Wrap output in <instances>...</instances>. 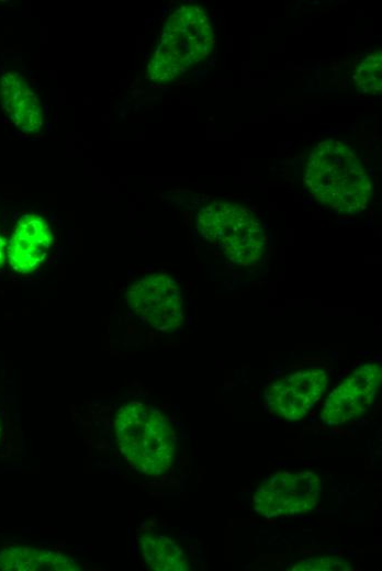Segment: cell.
Masks as SVG:
<instances>
[{
    "mask_svg": "<svg viewBox=\"0 0 382 571\" xmlns=\"http://www.w3.org/2000/svg\"><path fill=\"white\" fill-rule=\"evenodd\" d=\"M125 300L144 322L161 332L179 329L183 323L182 294L167 275L153 273L134 282Z\"/></svg>",
    "mask_w": 382,
    "mask_h": 571,
    "instance_id": "cell-6",
    "label": "cell"
},
{
    "mask_svg": "<svg viewBox=\"0 0 382 571\" xmlns=\"http://www.w3.org/2000/svg\"><path fill=\"white\" fill-rule=\"evenodd\" d=\"M322 492V478L314 471L273 472L252 493L251 507L265 518L292 517L313 512Z\"/></svg>",
    "mask_w": 382,
    "mask_h": 571,
    "instance_id": "cell-5",
    "label": "cell"
},
{
    "mask_svg": "<svg viewBox=\"0 0 382 571\" xmlns=\"http://www.w3.org/2000/svg\"><path fill=\"white\" fill-rule=\"evenodd\" d=\"M2 437H3V424H2V418L0 416V445L2 443Z\"/></svg>",
    "mask_w": 382,
    "mask_h": 571,
    "instance_id": "cell-16",
    "label": "cell"
},
{
    "mask_svg": "<svg viewBox=\"0 0 382 571\" xmlns=\"http://www.w3.org/2000/svg\"><path fill=\"white\" fill-rule=\"evenodd\" d=\"M113 432L120 454L132 468L153 478L170 470L177 436L158 408L139 401L125 403L114 415Z\"/></svg>",
    "mask_w": 382,
    "mask_h": 571,
    "instance_id": "cell-3",
    "label": "cell"
},
{
    "mask_svg": "<svg viewBox=\"0 0 382 571\" xmlns=\"http://www.w3.org/2000/svg\"><path fill=\"white\" fill-rule=\"evenodd\" d=\"M382 380V368L369 361L359 366L327 396L319 417L339 425L361 417L373 405Z\"/></svg>",
    "mask_w": 382,
    "mask_h": 571,
    "instance_id": "cell-7",
    "label": "cell"
},
{
    "mask_svg": "<svg viewBox=\"0 0 382 571\" xmlns=\"http://www.w3.org/2000/svg\"><path fill=\"white\" fill-rule=\"evenodd\" d=\"M142 557L154 571H189L191 558L175 539L153 530L138 534Z\"/></svg>",
    "mask_w": 382,
    "mask_h": 571,
    "instance_id": "cell-12",
    "label": "cell"
},
{
    "mask_svg": "<svg viewBox=\"0 0 382 571\" xmlns=\"http://www.w3.org/2000/svg\"><path fill=\"white\" fill-rule=\"evenodd\" d=\"M7 243L3 237L0 235V267L4 264L7 258Z\"/></svg>",
    "mask_w": 382,
    "mask_h": 571,
    "instance_id": "cell-15",
    "label": "cell"
},
{
    "mask_svg": "<svg viewBox=\"0 0 382 571\" xmlns=\"http://www.w3.org/2000/svg\"><path fill=\"white\" fill-rule=\"evenodd\" d=\"M327 384L328 374L324 369H302L271 383L265 398L274 415L297 421L322 399Z\"/></svg>",
    "mask_w": 382,
    "mask_h": 571,
    "instance_id": "cell-8",
    "label": "cell"
},
{
    "mask_svg": "<svg viewBox=\"0 0 382 571\" xmlns=\"http://www.w3.org/2000/svg\"><path fill=\"white\" fill-rule=\"evenodd\" d=\"M215 49V32L203 7L183 3L165 21L147 64L146 77L155 82L172 81L206 60Z\"/></svg>",
    "mask_w": 382,
    "mask_h": 571,
    "instance_id": "cell-2",
    "label": "cell"
},
{
    "mask_svg": "<svg viewBox=\"0 0 382 571\" xmlns=\"http://www.w3.org/2000/svg\"><path fill=\"white\" fill-rule=\"evenodd\" d=\"M0 104L13 125L26 134L44 126V111L38 94L24 76L4 71L0 77Z\"/></svg>",
    "mask_w": 382,
    "mask_h": 571,
    "instance_id": "cell-10",
    "label": "cell"
},
{
    "mask_svg": "<svg viewBox=\"0 0 382 571\" xmlns=\"http://www.w3.org/2000/svg\"><path fill=\"white\" fill-rule=\"evenodd\" d=\"M201 236L218 247L238 266H255L261 261L267 248L263 227L247 208L226 201H214L196 215Z\"/></svg>",
    "mask_w": 382,
    "mask_h": 571,
    "instance_id": "cell-4",
    "label": "cell"
},
{
    "mask_svg": "<svg viewBox=\"0 0 382 571\" xmlns=\"http://www.w3.org/2000/svg\"><path fill=\"white\" fill-rule=\"evenodd\" d=\"M304 182L315 200L337 214L362 212L372 184L359 155L345 142L326 138L310 153Z\"/></svg>",
    "mask_w": 382,
    "mask_h": 571,
    "instance_id": "cell-1",
    "label": "cell"
},
{
    "mask_svg": "<svg viewBox=\"0 0 382 571\" xmlns=\"http://www.w3.org/2000/svg\"><path fill=\"white\" fill-rule=\"evenodd\" d=\"M80 566L61 551L31 546H8L0 550L3 571H78Z\"/></svg>",
    "mask_w": 382,
    "mask_h": 571,
    "instance_id": "cell-11",
    "label": "cell"
},
{
    "mask_svg": "<svg viewBox=\"0 0 382 571\" xmlns=\"http://www.w3.org/2000/svg\"><path fill=\"white\" fill-rule=\"evenodd\" d=\"M48 223L37 214H25L16 223L7 244L10 267L20 273L34 271L45 259L52 246Z\"/></svg>",
    "mask_w": 382,
    "mask_h": 571,
    "instance_id": "cell-9",
    "label": "cell"
},
{
    "mask_svg": "<svg viewBox=\"0 0 382 571\" xmlns=\"http://www.w3.org/2000/svg\"><path fill=\"white\" fill-rule=\"evenodd\" d=\"M353 80L357 88L366 94H378L382 90V52L366 55L358 64Z\"/></svg>",
    "mask_w": 382,
    "mask_h": 571,
    "instance_id": "cell-13",
    "label": "cell"
},
{
    "mask_svg": "<svg viewBox=\"0 0 382 571\" xmlns=\"http://www.w3.org/2000/svg\"><path fill=\"white\" fill-rule=\"evenodd\" d=\"M291 571H350L352 566L337 556L313 557L300 560L290 568Z\"/></svg>",
    "mask_w": 382,
    "mask_h": 571,
    "instance_id": "cell-14",
    "label": "cell"
}]
</instances>
